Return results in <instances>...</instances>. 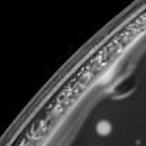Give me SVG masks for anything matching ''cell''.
<instances>
[{
	"label": "cell",
	"mask_w": 146,
	"mask_h": 146,
	"mask_svg": "<svg viewBox=\"0 0 146 146\" xmlns=\"http://www.w3.org/2000/svg\"><path fill=\"white\" fill-rule=\"evenodd\" d=\"M111 131H112V126H111V123L106 122V121H101V122L97 125V132L99 135H102V136L109 135Z\"/></svg>",
	"instance_id": "obj_1"
}]
</instances>
